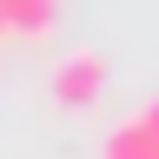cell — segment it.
<instances>
[{
    "label": "cell",
    "instance_id": "cell-5",
    "mask_svg": "<svg viewBox=\"0 0 159 159\" xmlns=\"http://www.w3.org/2000/svg\"><path fill=\"white\" fill-rule=\"evenodd\" d=\"M0 33H7V27H0Z\"/></svg>",
    "mask_w": 159,
    "mask_h": 159
},
{
    "label": "cell",
    "instance_id": "cell-2",
    "mask_svg": "<svg viewBox=\"0 0 159 159\" xmlns=\"http://www.w3.org/2000/svg\"><path fill=\"white\" fill-rule=\"evenodd\" d=\"M0 27L20 40H47L53 33V0H0Z\"/></svg>",
    "mask_w": 159,
    "mask_h": 159
},
{
    "label": "cell",
    "instance_id": "cell-1",
    "mask_svg": "<svg viewBox=\"0 0 159 159\" xmlns=\"http://www.w3.org/2000/svg\"><path fill=\"white\" fill-rule=\"evenodd\" d=\"M99 86H106V60H99V53H73L66 66L53 73V99H60V106H93Z\"/></svg>",
    "mask_w": 159,
    "mask_h": 159
},
{
    "label": "cell",
    "instance_id": "cell-4",
    "mask_svg": "<svg viewBox=\"0 0 159 159\" xmlns=\"http://www.w3.org/2000/svg\"><path fill=\"white\" fill-rule=\"evenodd\" d=\"M139 119H146V133L159 139V99H152V106H146V113H139Z\"/></svg>",
    "mask_w": 159,
    "mask_h": 159
},
{
    "label": "cell",
    "instance_id": "cell-3",
    "mask_svg": "<svg viewBox=\"0 0 159 159\" xmlns=\"http://www.w3.org/2000/svg\"><path fill=\"white\" fill-rule=\"evenodd\" d=\"M106 159H159V139L146 133V119H126V126H113L106 133Z\"/></svg>",
    "mask_w": 159,
    "mask_h": 159
}]
</instances>
